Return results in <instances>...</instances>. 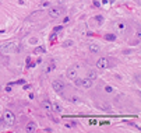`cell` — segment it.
Masks as SVG:
<instances>
[{"label":"cell","instance_id":"cell-1","mask_svg":"<svg viewBox=\"0 0 141 133\" xmlns=\"http://www.w3.org/2000/svg\"><path fill=\"white\" fill-rule=\"evenodd\" d=\"M15 50H17L15 42H4L3 45H0V53H3V55H11Z\"/></svg>","mask_w":141,"mask_h":133},{"label":"cell","instance_id":"cell-2","mask_svg":"<svg viewBox=\"0 0 141 133\" xmlns=\"http://www.w3.org/2000/svg\"><path fill=\"white\" fill-rule=\"evenodd\" d=\"M3 119H4V122H6L7 126H13L15 123V115L10 111V109H6V111L3 112Z\"/></svg>","mask_w":141,"mask_h":133},{"label":"cell","instance_id":"cell-3","mask_svg":"<svg viewBox=\"0 0 141 133\" xmlns=\"http://www.w3.org/2000/svg\"><path fill=\"white\" fill-rule=\"evenodd\" d=\"M62 13H63V8L60 6H52L49 8V11H48L49 17H52V18H59L62 16Z\"/></svg>","mask_w":141,"mask_h":133},{"label":"cell","instance_id":"cell-4","mask_svg":"<svg viewBox=\"0 0 141 133\" xmlns=\"http://www.w3.org/2000/svg\"><path fill=\"white\" fill-rule=\"evenodd\" d=\"M52 87H53V90L56 91V92H63L64 88H66V86H64L62 81L55 80V81H52Z\"/></svg>","mask_w":141,"mask_h":133},{"label":"cell","instance_id":"cell-5","mask_svg":"<svg viewBox=\"0 0 141 133\" xmlns=\"http://www.w3.org/2000/svg\"><path fill=\"white\" fill-rule=\"evenodd\" d=\"M108 66H109V62H108V59L106 58H99L98 62H96V67L101 70H105L108 69Z\"/></svg>","mask_w":141,"mask_h":133},{"label":"cell","instance_id":"cell-6","mask_svg":"<svg viewBox=\"0 0 141 133\" xmlns=\"http://www.w3.org/2000/svg\"><path fill=\"white\" fill-rule=\"evenodd\" d=\"M115 30H116L119 34H123V32L127 30V24L124 22V21H117L116 24H115Z\"/></svg>","mask_w":141,"mask_h":133},{"label":"cell","instance_id":"cell-7","mask_svg":"<svg viewBox=\"0 0 141 133\" xmlns=\"http://www.w3.org/2000/svg\"><path fill=\"white\" fill-rule=\"evenodd\" d=\"M67 77L70 78V80H73V78H75L77 77V67H70V69L67 70Z\"/></svg>","mask_w":141,"mask_h":133},{"label":"cell","instance_id":"cell-8","mask_svg":"<svg viewBox=\"0 0 141 133\" xmlns=\"http://www.w3.org/2000/svg\"><path fill=\"white\" fill-rule=\"evenodd\" d=\"M25 130L29 132V133L35 132V130H36V123L35 122H28V123H27V126H25Z\"/></svg>","mask_w":141,"mask_h":133},{"label":"cell","instance_id":"cell-9","mask_svg":"<svg viewBox=\"0 0 141 133\" xmlns=\"http://www.w3.org/2000/svg\"><path fill=\"white\" fill-rule=\"evenodd\" d=\"M81 86L84 88H91L92 87V80H91V78H88V77H87V78H82V80H81Z\"/></svg>","mask_w":141,"mask_h":133},{"label":"cell","instance_id":"cell-10","mask_svg":"<svg viewBox=\"0 0 141 133\" xmlns=\"http://www.w3.org/2000/svg\"><path fill=\"white\" fill-rule=\"evenodd\" d=\"M88 48H89V52H92V53H98L99 52V46L96 45V44H89Z\"/></svg>","mask_w":141,"mask_h":133},{"label":"cell","instance_id":"cell-11","mask_svg":"<svg viewBox=\"0 0 141 133\" xmlns=\"http://www.w3.org/2000/svg\"><path fill=\"white\" fill-rule=\"evenodd\" d=\"M42 106H43V109H45L46 112H50V111H52V104H50L49 101H43Z\"/></svg>","mask_w":141,"mask_h":133},{"label":"cell","instance_id":"cell-12","mask_svg":"<svg viewBox=\"0 0 141 133\" xmlns=\"http://www.w3.org/2000/svg\"><path fill=\"white\" fill-rule=\"evenodd\" d=\"M52 111H55L56 114H60V112H62V106H60L57 102H53L52 104Z\"/></svg>","mask_w":141,"mask_h":133},{"label":"cell","instance_id":"cell-13","mask_svg":"<svg viewBox=\"0 0 141 133\" xmlns=\"http://www.w3.org/2000/svg\"><path fill=\"white\" fill-rule=\"evenodd\" d=\"M34 53H35V55H41V53H45V48H43V46H36V48L34 49Z\"/></svg>","mask_w":141,"mask_h":133},{"label":"cell","instance_id":"cell-14","mask_svg":"<svg viewBox=\"0 0 141 133\" xmlns=\"http://www.w3.org/2000/svg\"><path fill=\"white\" fill-rule=\"evenodd\" d=\"M87 77L91 78V80H95V78H96V72H95V70H89L88 74H87Z\"/></svg>","mask_w":141,"mask_h":133},{"label":"cell","instance_id":"cell-15","mask_svg":"<svg viewBox=\"0 0 141 133\" xmlns=\"http://www.w3.org/2000/svg\"><path fill=\"white\" fill-rule=\"evenodd\" d=\"M105 39H106V41H115V39H116V35H115V34H106L105 35Z\"/></svg>","mask_w":141,"mask_h":133},{"label":"cell","instance_id":"cell-16","mask_svg":"<svg viewBox=\"0 0 141 133\" xmlns=\"http://www.w3.org/2000/svg\"><path fill=\"white\" fill-rule=\"evenodd\" d=\"M73 80H74V84L77 86V87H80V86H81V80H82V78H78V77H75V78H73Z\"/></svg>","mask_w":141,"mask_h":133},{"label":"cell","instance_id":"cell-17","mask_svg":"<svg viewBox=\"0 0 141 133\" xmlns=\"http://www.w3.org/2000/svg\"><path fill=\"white\" fill-rule=\"evenodd\" d=\"M95 21H96V22H99V24H102V22H103V17H102V16H95Z\"/></svg>","mask_w":141,"mask_h":133},{"label":"cell","instance_id":"cell-18","mask_svg":"<svg viewBox=\"0 0 141 133\" xmlns=\"http://www.w3.org/2000/svg\"><path fill=\"white\" fill-rule=\"evenodd\" d=\"M71 102H74V104H78V102H80V98H78L77 95H73V97H71Z\"/></svg>","mask_w":141,"mask_h":133},{"label":"cell","instance_id":"cell-19","mask_svg":"<svg viewBox=\"0 0 141 133\" xmlns=\"http://www.w3.org/2000/svg\"><path fill=\"white\" fill-rule=\"evenodd\" d=\"M53 69H55V63H50L49 66H48V69H46V72H48V73H49V72H52Z\"/></svg>","mask_w":141,"mask_h":133},{"label":"cell","instance_id":"cell-20","mask_svg":"<svg viewBox=\"0 0 141 133\" xmlns=\"http://www.w3.org/2000/svg\"><path fill=\"white\" fill-rule=\"evenodd\" d=\"M105 91L108 92V94H110V92H113V88L109 87V86H106V87H105Z\"/></svg>","mask_w":141,"mask_h":133},{"label":"cell","instance_id":"cell-21","mask_svg":"<svg viewBox=\"0 0 141 133\" xmlns=\"http://www.w3.org/2000/svg\"><path fill=\"white\" fill-rule=\"evenodd\" d=\"M70 45H73V41H66L63 44V46H66V48H67V46H70Z\"/></svg>","mask_w":141,"mask_h":133},{"label":"cell","instance_id":"cell-22","mask_svg":"<svg viewBox=\"0 0 141 133\" xmlns=\"http://www.w3.org/2000/svg\"><path fill=\"white\" fill-rule=\"evenodd\" d=\"M60 31H62V27L60 25L59 27H55V32H60Z\"/></svg>","mask_w":141,"mask_h":133},{"label":"cell","instance_id":"cell-23","mask_svg":"<svg viewBox=\"0 0 141 133\" xmlns=\"http://www.w3.org/2000/svg\"><path fill=\"white\" fill-rule=\"evenodd\" d=\"M56 2H57V4H64L67 0H56Z\"/></svg>","mask_w":141,"mask_h":133},{"label":"cell","instance_id":"cell-24","mask_svg":"<svg viewBox=\"0 0 141 133\" xmlns=\"http://www.w3.org/2000/svg\"><path fill=\"white\" fill-rule=\"evenodd\" d=\"M67 22H70V18H69V17H66L63 20V24H67Z\"/></svg>","mask_w":141,"mask_h":133},{"label":"cell","instance_id":"cell-25","mask_svg":"<svg viewBox=\"0 0 141 133\" xmlns=\"http://www.w3.org/2000/svg\"><path fill=\"white\" fill-rule=\"evenodd\" d=\"M29 42H31V44H36V38H31V39H29Z\"/></svg>","mask_w":141,"mask_h":133},{"label":"cell","instance_id":"cell-26","mask_svg":"<svg viewBox=\"0 0 141 133\" xmlns=\"http://www.w3.org/2000/svg\"><path fill=\"white\" fill-rule=\"evenodd\" d=\"M94 6H95V7H99V6H101V3H99V2H94Z\"/></svg>","mask_w":141,"mask_h":133},{"label":"cell","instance_id":"cell-27","mask_svg":"<svg viewBox=\"0 0 141 133\" xmlns=\"http://www.w3.org/2000/svg\"><path fill=\"white\" fill-rule=\"evenodd\" d=\"M17 84H25V80H18Z\"/></svg>","mask_w":141,"mask_h":133},{"label":"cell","instance_id":"cell-28","mask_svg":"<svg viewBox=\"0 0 141 133\" xmlns=\"http://www.w3.org/2000/svg\"><path fill=\"white\" fill-rule=\"evenodd\" d=\"M108 3H115V0H108Z\"/></svg>","mask_w":141,"mask_h":133}]
</instances>
